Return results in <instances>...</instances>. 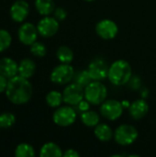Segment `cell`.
I'll use <instances>...</instances> for the list:
<instances>
[{"label": "cell", "mask_w": 156, "mask_h": 157, "mask_svg": "<svg viewBox=\"0 0 156 157\" xmlns=\"http://www.w3.org/2000/svg\"><path fill=\"white\" fill-rule=\"evenodd\" d=\"M6 95L10 102L16 105L27 103L32 96V86L21 75H16L8 79L6 88Z\"/></svg>", "instance_id": "obj_1"}, {"label": "cell", "mask_w": 156, "mask_h": 157, "mask_svg": "<svg viewBox=\"0 0 156 157\" xmlns=\"http://www.w3.org/2000/svg\"><path fill=\"white\" fill-rule=\"evenodd\" d=\"M131 76V66L125 60H117L109 66L108 78L115 86L126 85L130 82Z\"/></svg>", "instance_id": "obj_2"}, {"label": "cell", "mask_w": 156, "mask_h": 157, "mask_svg": "<svg viewBox=\"0 0 156 157\" xmlns=\"http://www.w3.org/2000/svg\"><path fill=\"white\" fill-rule=\"evenodd\" d=\"M108 97V89L100 81L93 80L85 87V98L91 105H101Z\"/></svg>", "instance_id": "obj_3"}, {"label": "cell", "mask_w": 156, "mask_h": 157, "mask_svg": "<svg viewBox=\"0 0 156 157\" xmlns=\"http://www.w3.org/2000/svg\"><path fill=\"white\" fill-rule=\"evenodd\" d=\"M137 129L130 124L120 125L114 132V139L116 143L122 146H128L135 143L138 138Z\"/></svg>", "instance_id": "obj_4"}, {"label": "cell", "mask_w": 156, "mask_h": 157, "mask_svg": "<svg viewBox=\"0 0 156 157\" xmlns=\"http://www.w3.org/2000/svg\"><path fill=\"white\" fill-rule=\"evenodd\" d=\"M74 69L70 63H61L51 73V81L56 85H67L74 77Z\"/></svg>", "instance_id": "obj_5"}, {"label": "cell", "mask_w": 156, "mask_h": 157, "mask_svg": "<svg viewBox=\"0 0 156 157\" xmlns=\"http://www.w3.org/2000/svg\"><path fill=\"white\" fill-rule=\"evenodd\" d=\"M52 120L53 122L60 127H68L74 123L76 120V112L70 105L59 107L54 111Z\"/></svg>", "instance_id": "obj_6"}, {"label": "cell", "mask_w": 156, "mask_h": 157, "mask_svg": "<svg viewBox=\"0 0 156 157\" xmlns=\"http://www.w3.org/2000/svg\"><path fill=\"white\" fill-rule=\"evenodd\" d=\"M63 102L70 106H77L85 98V87L74 82L67 85L63 92Z\"/></svg>", "instance_id": "obj_7"}, {"label": "cell", "mask_w": 156, "mask_h": 157, "mask_svg": "<svg viewBox=\"0 0 156 157\" xmlns=\"http://www.w3.org/2000/svg\"><path fill=\"white\" fill-rule=\"evenodd\" d=\"M100 113L108 121H116L123 113V105L116 99H106L100 105Z\"/></svg>", "instance_id": "obj_8"}, {"label": "cell", "mask_w": 156, "mask_h": 157, "mask_svg": "<svg viewBox=\"0 0 156 157\" xmlns=\"http://www.w3.org/2000/svg\"><path fill=\"white\" fill-rule=\"evenodd\" d=\"M87 70L92 80L101 81L108 77L109 66L104 59L97 58L90 63Z\"/></svg>", "instance_id": "obj_9"}, {"label": "cell", "mask_w": 156, "mask_h": 157, "mask_svg": "<svg viewBox=\"0 0 156 157\" xmlns=\"http://www.w3.org/2000/svg\"><path fill=\"white\" fill-rule=\"evenodd\" d=\"M38 32L44 38H51L54 36L59 30V21L55 17L45 16L37 25Z\"/></svg>", "instance_id": "obj_10"}, {"label": "cell", "mask_w": 156, "mask_h": 157, "mask_svg": "<svg viewBox=\"0 0 156 157\" xmlns=\"http://www.w3.org/2000/svg\"><path fill=\"white\" fill-rule=\"evenodd\" d=\"M96 32L103 40H112L117 36L119 28L113 20L102 19L97 24Z\"/></svg>", "instance_id": "obj_11"}, {"label": "cell", "mask_w": 156, "mask_h": 157, "mask_svg": "<svg viewBox=\"0 0 156 157\" xmlns=\"http://www.w3.org/2000/svg\"><path fill=\"white\" fill-rule=\"evenodd\" d=\"M38 29L32 23H24L18 29V39L24 45H31L38 37Z\"/></svg>", "instance_id": "obj_12"}, {"label": "cell", "mask_w": 156, "mask_h": 157, "mask_svg": "<svg viewBox=\"0 0 156 157\" xmlns=\"http://www.w3.org/2000/svg\"><path fill=\"white\" fill-rule=\"evenodd\" d=\"M29 13V6L24 0L16 1L10 7V16L16 22H22Z\"/></svg>", "instance_id": "obj_13"}, {"label": "cell", "mask_w": 156, "mask_h": 157, "mask_svg": "<svg viewBox=\"0 0 156 157\" xmlns=\"http://www.w3.org/2000/svg\"><path fill=\"white\" fill-rule=\"evenodd\" d=\"M149 111V104L143 98H140L131 103L129 107V114L133 120L144 118Z\"/></svg>", "instance_id": "obj_14"}, {"label": "cell", "mask_w": 156, "mask_h": 157, "mask_svg": "<svg viewBox=\"0 0 156 157\" xmlns=\"http://www.w3.org/2000/svg\"><path fill=\"white\" fill-rule=\"evenodd\" d=\"M18 74V64L11 58L5 57L0 59V75L10 79Z\"/></svg>", "instance_id": "obj_15"}, {"label": "cell", "mask_w": 156, "mask_h": 157, "mask_svg": "<svg viewBox=\"0 0 156 157\" xmlns=\"http://www.w3.org/2000/svg\"><path fill=\"white\" fill-rule=\"evenodd\" d=\"M94 133H95V136L100 142H103V143L109 142L114 137L112 129L108 124H105V123H101V124L98 123L95 127Z\"/></svg>", "instance_id": "obj_16"}, {"label": "cell", "mask_w": 156, "mask_h": 157, "mask_svg": "<svg viewBox=\"0 0 156 157\" xmlns=\"http://www.w3.org/2000/svg\"><path fill=\"white\" fill-rule=\"evenodd\" d=\"M36 71V64L30 59H23L18 64V75L25 77L30 78Z\"/></svg>", "instance_id": "obj_17"}, {"label": "cell", "mask_w": 156, "mask_h": 157, "mask_svg": "<svg viewBox=\"0 0 156 157\" xmlns=\"http://www.w3.org/2000/svg\"><path fill=\"white\" fill-rule=\"evenodd\" d=\"M63 155L61 147L54 143L45 144L40 152V155L41 157H61Z\"/></svg>", "instance_id": "obj_18"}, {"label": "cell", "mask_w": 156, "mask_h": 157, "mask_svg": "<svg viewBox=\"0 0 156 157\" xmlns=\"http://www.w3.org/2000/svg\"><path fill=\"white\" fill-rule=\"evenodd\" d=\"M35 7L42 16H49L55 10L53 0H35Z\"/></svg>", "instance_id": "obj_19"}, {"label": "cell", "mask_w": 156, "mask_h": 157, "mask_svg": "<svg viewBox=\"0 0 156 157\" xmlns=\"http://www.w3.org/2000/svg\"><path fill=\"white\" fill-rule=\"evenodd\" d=\"M81 121L89 128H95L99 123V115L94 110H86L81 114Z\"/></svg>", "instance_id": "obj_20"}, {"label": "cell", "mask_w": 156, "mask_h": 157, "mask_svg": "<svg viewBox=\"0 0 156 157\" xmlns=\"http://www.w3.org/2000/svg\"><path fill=\"white\" fill-rule=\"evenodd\" d=\"M56 56L62 63H71L74 60V52L67 46H61L56 52Z\"/></svg>", "instance_id": "obj_21"}, {"label": "cell", "mask_w": 156, "mask_h": 157, "mask_svg": "<svg viewBox=\"0 0 156 157\" xmlns=\"http://www.w3.org/2000/svg\"><path fill=\"white\" fill-rule=\"evenodd\" d=\"M46 103L51 107V108H59L61 104L63 102V94L56 91L52 90L49 92L46 96Z\"/></svg>", "instance_id": "obj_22"}, {"label": "cell", "mask_w": 156, "mask_h": 157, "mask_svg": "<svg viewBox=\"0 0 156 157\" xmlns=\"http://www.w3.org/2000/svg\"><path fill=\"white\" fill-rule=\"evenodd\" d=\"M15 155L17 157H33L35 155V151L30 144H20L15 150Z\"/></svg>", "instance_id": "obj_23"}, {"label": "cell", "mask_w": 156, "mask_h": 157, "mask_svg": "<svg viewBox=\"0 0 156 157\" xmlns=\"http://www.w3.org/2000/svg\"><path fill=\"white\" fill-rule=\"evenodd\" d=\"M74 80L75 83L79 84L83 87H86L87 85H89L93 81L88 73V70H83V71H80L77 74H75Z\"/></svg>", "instance_id": "obj_24"}, {"label": "cell", "mask_w": 156, "mask_h": 157, "mask_svg": "<svg viewBox=\"0 0 156 157\" xmlns=\"http://www.w3.org/2000/svg\"><path fill=\"white\" fill-rule=\"evenodd\" d=\"M16 122V117L10 112H4L0 114V128L8 129Z\"/></svg>", "instance_id": "obj_25"}, {"label": "cell", "mask_w": 156, "mask_h": 157, "mask_svg": "<svg viewBox=\"0 0 156 157\" xmlns=\"http://www.w3.org/2000/svg\"><path fill=\"white\" fill-rule=\"evenodd\" d=\"M30 52L37 57H43L46 55L47 52V49L45 47V45L41 42L39 41H35L34 43H32L30 45Z\"/></svg>", "instance_id": "obj_26"}, {"label": "cell", "mask_w": 156, "mask_h": 157, "mask_svg": "<svg viewBox=\"0 0 156 157\" xmlns=\"http://www.w3.org/2000/svg\"><path fill=\"white\" fill-rule=\"evenodd\" d=\"M11 36L8 31L0 29V52L6 51L11 44Z\"/></svg>", "instance_id": "obj_27"}, {"label": "cell", "mask_w": 156, "mask_h": 157, "mask_svg": "<svg viewBox=\"0 0 156 157\" xmlns=\"http://www.w3.org/2000/svg\"><path fill=\"white\" fill-rule=\"evenodd\" d=\"M67 17V12L63 7H57L54 10V17L58 21H63Z\"/></svg>", "instance_id": "obj_28"}, {"label": "cell", "mask_w": 156, "mask_h": 157, "mask_svg": "<svg viewBox=\"0 0 156 157\" xmlns=\"http://www.w3.org/2000/svg\"><path fill=\"white\" fill-rule=\"evenodd\" d=\"M77 107H78V109H79L80 111L84 112V111H86V110L89 109L90 103H89L86 99V100H82V101L77 105Z\"/></svg>", "instance_id": "obj_29"}, {"label": "cell", "mask_w": 156, "mask_h": 157, "mask_svg": "<svg viewBox=\"0 0 156 157\" xmlns=\"http://www.w3.org/2000/svg\"><path fill=\"white\" fill-rule=\"evenodd\" d=\"M7 78H6L4 75H0V94L3 93L4 91H6V86H7Z\"/></svg>", "instance_id": "obj_30"}, {"label": "cell", "mask_w": 156, "mask_h": 157, "mask_svg": "<svg viewBox=\"0 0 156 157\" xmlns=\"http://www.w3.org/2000/svg\"><path fill=\"white\" fill-rule=\"evenodd\" d=\"M63 156L64 157H79L80 156V154L76 151V150H74V149H68L66 150Z\"/></svg>", "instance_id": "obj_31"}, {"label": "cell", "mask_w": 156, "mask_h": 157, "mask_svg": "<svg viewBox=\"0 0 156 157\" xmlns=\"http://www.w3.org/2000/svg\"><path fill=\"white\" fill-rule=\"evenodd\" d=\"M85 1H87V2H92V1H95V0H85Z\"/></svg>", "instance_id": "obj_32"}]
</instances>
